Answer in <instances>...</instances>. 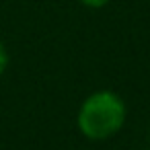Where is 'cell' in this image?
I'll return each mask as SVG.
<instances>
[{
	"label": "cell",
	"instance_id": "6da1fadb",
	"mask_svg": "<svg viewBox=\"0 0 150 150\" xmlns=\"http://www.w3.org/2000/svg\"><path fill=\"white\" fill-rule=\"evenodd\" d=\"M123 117H125L123 103L115 95L97 93L84 101L80 115H78V125L86 138L103 140L121 127Z\"/></svg>",
	"mask_w": 150,
	"mask_h": 150
},
{
	"label": "cell",
	"instance_id": "7a4b0ae2",
	"mask_svg": "<svg viewBox=\"0 0 150 150\" xmlns=\"http://www.w3.org/2000/svg\"><path fill=\"white\" fill-rule=\"evenodd\" d=\"M6 68V52H4V47L0 45V72H2Z\"/></svg>",
	"mask_w": 150,
	"mask_h": 150
},
{
	"label": "cell",
	"instance_id": "3957f363",
	"mask_svg": "<svg viewBox=\"0 0 150 150\" xmlns=\"http://www.w3.org/2000/svg\"><path fill=\"white\" fill-rule=\"evenodd\" d=\"M84 4H88V6H103V4H107L109 0H82Z\"/></svg>",
	"mask_w": 150,
	"mask_h": 150
}]
</instances>
